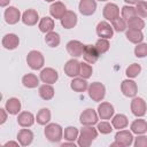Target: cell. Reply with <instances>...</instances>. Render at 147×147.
Here are the masks:
<instances>
[{
  "label": "cell",
  "instance_id": "cell-26",
  "mask_svg": "<svg viewBox=\"0 0 147 147\" xmlns=\"http://www.w3.org/2000/svg\"><path fill=\"white\" fill-rule=\"evenodd\" d=\"M130 129L132 131V133H136L137 136L138 134H144L147 132V122L142 118H138V119H134L131 125H130Z\"/></svg>",
  "mask_w": 147,
  "mask_h": 147
},
{
  "label": "cell",
  "instance_id": "cell-2",
  "mask_svg": "<svg viewBox=\"0 0 147 147\" xmlns=\"http://www.w3.org/2000/svg\"><path fill=\"white\" fill-rule=\"evenodd\" d=\"M45 137L51 142H60L63 138V129L60 124L56 123H48L45 127Z\"/></svg>",
  "mask_w": 147,
  "mask_h": 147
},
{
  "label": "cell",
  "instance_id": "cell-12",
  "mask_svg": "<svg viewBox=\"0 0 147 147\" xmlns=\"http://www.w3.org/2000/svg\"><path fill=\"white\" fill-rule=\"evenodd\" d=\"M84 47H85V45H83V42H80L79 40H70V41L67 42V46H65L67 52L72 57L83 56Z\"/></svg>",
  "mask_w": 147,
  "mask_h": 147
},
{
  "label": "cell",
  "instance_id": "cell-25",
  "mask_svg": "<svg viewBox=\"0 0 147 147\" xmlns=\"http://www.w3.org/2000/svg\"><path fill=\"white\" fill-rule=\"evenodd\" d=\"M126 39L132 44H140L144 40V33L138 29H127L125 32Z\"/></svg>",
  "mask_w": 147,
  "mask_h": 147
},
{
  "label": "cell",
  "instance_id": "cell-20",
  "mask_svg": "<svg viewBox=\"0 0 147 147\" xmlns=\"http://www.w3.org/2000/svg\"><path fill=\"white\" fill-rule=\"evenodd\" d=\"M39 21V14L34 9H26L22 14V22L28 26H33Z\"/></svg>",
  "mask_w": 147,
  "mask_h": 147
},
{
  "label": "cell",
  "instance_id": "cell-5",
  "mask_svg": "<svg viewBox=\"0 0 147 147\" xmlns=\"http://www.w3.org/2000/svg\"><path fill=\"white\" fill-rule=\"evenodd\" d=\"M131 113L137 116V117H142L145 116L146 111H147V105L146 101L142 98L139 96H134L131 101Z\"/></svg>",
  "mask_w": 147,
  "mask_h": 147
},
{
  "label": "cell",
  "instance_id": "cell-9",
  "mask_svg": "<svg viewBox=\"0 0 147 147\" xmlns=\"http://www.w3.org/2000/svg\"><path fill=\"white\" fill-rule=\"evenodd\" d=\"M121 91L126 98H134L138 93L137 83L132 79H125L121 83Z\"/></svg>",
  "mask_w": 147,
  "mask_h": 147
},
{
  "label": "cell",
  "instance_id": "cell-39",
  "mask_svg": "<svg viewBox=\"0 0 147 147\" xmlns=\"http://www.w3.org/2000/svg\"><path fill=\"white\" fill-rule=\"evenodd\" d=\"M92 72H93V68L90 63L87 62H80V72H79V76L84 79H88L91 76H92Z\"/></svg>",
  "mask_w": 147,
  "mask_h": 147
},
{
  "label": "cell",
  "instance_id": "cell-40",
  "mask_svg": "<svg viewBox=\"0 0 147 147\" xmlns=\"http://www.w3.org/2000/svg\"><path fill=\"white\" fill-rule=\"evenodd\" d=\"M140 71H141L140 64H138V63H132V64H130V65L126 68L125 75H126L129 78H136V77H138V75L140 74Z\"/></svg>",
  "mask_w": 147,
  "mask_h": 147
},
{
  "label": "cell",
  "instance_id": "cell-23",
  "mask_svg": "<svg viewBox=\"0 0 147 147\" xmlns=\"http://www.w3.org/2000/svg\"><path fill=\"white\" fill-rule=\"evenodd\" d=\"M17 141L21 146H29L33 141V132L29 129H22L17 133Z\"/></svg>",
  "mask_w": 147,
  "mask_h": 147
},
{
  "label": "cell",
  "instance_id": "cell-1",
  "mask_svg": "<svg viewBox=\"0 0 147 147\" xmlns=\"http://www.w3.org/2000/svg\"><path fill=\"white\" fill-rule=\"evenodd\" d=\"M98 129H94L93 125H83L79 131L77 144L80 147H88L98 137Z\"/></svg>",
  "mask_w": 147,
  "mask_h": 147
},
{
  "label": "cell",
  "instance_id": "cell-11",
  "mask_svg": "<svg viewBox=\"0 0 147 147\" xmlns=\"http://www.w3.org/2000/svg\"><path fill=\"white\" fill-rule=\"evenodd\" d=\"M95 31H96L98 37H100V38L110 39V38H113V36H114V29H113V26H111L107 21H101V22H99L98 25H96Z\"/></svg>",
  "mask_w": 147,
  "mask_h": 147
},
{
  "label": "cell",
  "instance_id": "cell-46",
  "mask_svg": "<svg viewBox=\"0 0 147 147\" xmlns=\"http://www.w3.org/2000/svg\"><path fill=\"white\" fill-rule=\"evenodd\" d=\"M61 146H62V147H64V146H72V147H76L75 141H68V142H63V144H61Z\"/></svg>",
  "mask_w": 147,
  "mask_h": 147
},
{
  "label": "cell",
  "instance_id": "cell-17",
  "mask_svg": "<svg viewBox=\"0 0 147 147\" xmlns=\"http://www.w3.org/2000/svg\"><path fill=\"white\" fill-rule=\"evenodd\" d=\"M1 44H2L3 48H6L8 51H13V49H15V48L18 47V45H20V38L15 33H7V34H5L2 37Z\"/></svg>",
  "mask_w": 147,
  "mask_h": 147
},
{
  "label": "cell",
  "instance_id": "cell-3",
  "mask_svg": "<svg viewBox=\"0 0 147 147\" xmlns=\"http://www.w3.org/2000/svg\"><path fill=\"white\" fill-rule=\"evenodd\" d=\"M87 92H88V96L95 101V102H100L105 99V95H106V87L102 83L100 82H94V83H91L88 85V88H87Z\"/></svg>",
  "mask_w": 147,
  "mask_h": 147
},
{
  "label": "cell",
  "instance_id": "cell-34",
  "mask_svg": "<svg viewBox=\"0 0 147 147\" xmlns=\"http://www.w3.org/2000/svg\"><path fill=\"white\" fill-rule=\"evenodd\" d=\"M78 136H79V131L75 126H68V127L64 129V132H63L64 140H67V141H75V140L78 139Z\"/></svg>",
  "mask_w": 147,
  "mask_h": 147
},
{
  "label": "cell",
  "instance_id": "cell-43",
  "mask_svg": "<svg viewBox=\"0 0 147 147\" xmlns=\"http://www.w3.org/2000/svg\"><path fill=\"white\" fill-rule=\"evenodd\" d=\"M136 10H137V15L140 17H147V1H142L140 0L137 5H136Z\"/></svg>",
  "mask_w": 147,
  "mask_h": 147
},
{
  "label": "cell",
  "instance_id": "cell-35",
  "mask_svg": "<svg viewBox=\"0 0 147 147\" xmlns=\"http://www.w3.org/2000/svg\"><path fill=\"white\" fill-rule=\"evenodd\" d=\"M121 15L122 17L125 20V21H129L130 18L137 16V10H136V7L131 6V5H125L122 7L121 9Z\"/></svg>",
  "mask_w": 147,
  "mask_h": 147
},
{
  "label": "cell",
  "instance_id": "cell-38",
  "mask_svg": "<svg viewBox=\"0 0 147 147\" xmlns=\"http://www.w3.org/2000/svg\"><path fill=\"white\" fill-rule=\"evenodd\" d=\"M111 26H113L114 31L123 32V31L126 30V28H127V23H126V21L121 16V17H117L116 20L111 21Z\"/></svg>",
  "mask_w": 147,
  "mask_h": 147
},
{
  "label": "cell",
  "instance_id": "cell-19",
  "mask_svg": "<svg viewBox=\"0 0 147 147\" xmlns=\"http://www.w3.org/2000/svg\"><path fill=\"white\" fill-rule=\"evenodd\" d=\"M65 11H67V7L61 1H55L49 7V14L55 20H61L65 14Z\"/></svg>",
  "mask_w": 147,
  "mask_h": 147
},
{
  "label": "cell",
  "instance_id": "cell-16",
  "mask_svg": "<svg viewBox=\"0 0 147 147\" xmlns=\"http://www.w3.org/2000/svg\"><path fill=\"white\" fill-rule=\"evenodd\" d=\"M115 114L114 106L109 102H101L98 106V115L101 119H110Z\"/></svg>",
  "mask_w": 147,
  "mask_h": 147
},
{
  "label": "cell",
  "instance_id": "cell-36",
  "mask_svg": "<svg viewBox=\"0 0 147 147\" xmlns=\"http://www.w3.org/2000/svg\"><path fill=\"white\" fill-rule=\"evenodd\" d=\"M127 23V28L129 29H138V30H142L145 28V21L142 18H140V16H134L132 18H130L129 21H126Z\"/></svg>",
  "mask_w": 147,
  "mask_h": 147
},
{
  "label": "cell",
  "instance_id": "cell-29",
  "mask_svg": "<svg viewBox=\"0 0 147 147\" xmlns=\"http://www.w3.org/2000/svg\"><path fill=\"white\" fill-rule=\"evenodd\" d=\"M111 124H113V127L116 129V130H122V129H125L129 124V119L127 117L124 115V114H117V115H114L113 118H111Z\"/></svg>",
  "mask_w": 147,
  "mask_h": 147
},
{
  "label": "cell",
  "instance_id": "cell-14",
  "mask_svg": "<svg viewBox=\"0 0 147 147\" xmlns=\"http://www.w3.org/2000/svg\"><path fill=\"white\" fill-rule=\"evenodd\" d=\"M40 80L45 84H54L59 79V74L53 68H45L40 71Z\"/></svg>",
  "mask_w": 147,
  "mask_h": 147
},
{
  "label": "cell",
  "instance_id": "cell-37",
  "mask_svg": "<svg viewBox=\"0 0 147 147\" xmlns=\"http://www.w3.org/2000/svg\"><path fill=\"white\" fill-rule=\"evenodd\" d=\"M94 46H95V48H96V51L99 52L100 55L107 53L110 48V44H109L108 39H105V38H99Z\"/></svg>",
  "mask_w": 147,
  "mask_h": 147
},
{
  "label": "cell",
  "instance_id": "cell-47",
  "mask_svg": "<svg viewBox=\"0 0 147 147\" xmlns=\"http://www.w3.org/2000/svg\"><path fill=\"white\" fill-rule=\"evenodd\" d=\"M18 145L20 142H15V141H8L5 144V146H16V147H18Z\"/></svg>",
  "mask_w": 147,
  "mask_h": 147
},
{
  "label": "cell",
  "instance_id": "cell-51",
  "mask_svg": "<svg viewBox=\"0 0 147 147\" xmlns=\"http://www.w3.org/2000/svg\"><path fill=\"white\" fill-rule=\"evenodd\" d=\"M98 1H107V0H98Z\"/></svg>",
  "mask_w": 147,
  "mask_h": 147
},
{
  "label": "cell",
  "instance_id": "cell-44",
  "mask_svg": "<svg viewBox=\"0 0 147 147\" xmlns=\"http://www.w3.org/2000/svg\"><path fill=\"white\" fill-rule=\"evenodd\" d=\"M133 144L136 147H147V137L144 134H138Z\"/></svg>",
  "mask_w": 147,
  "mask_h": 147
},
{
  "label": "cell",
  "instance_id": "cell-50",
  "mask_svg": "<svg viewBox=\"0 0 147 147\" xmlns=\"http://www.w3.org/2000/svg\"><path fill=\"white\" fill-rule=\"evenodd\" d=\"M44 1H46V2H54L55 0H44Z\"/></svg>",
  "mask_w": 147,
  "mask_h": 147
},
{
  "label": "cell",
  "instance_id": "cell-30",
  "mask_svg": "<svg viewBox=\"0 0 147 147\" xmlns=\"http://www.w3.org/2000/svg\"><path fill=\"white\" fill-rule=\"evenodd\" d=\"M38 28L40 30V32L42 33H48L51 31H53L54 29V20L48 17V16H44L40 18L39 21V24H38Z\"/></svg>",
  "mask_w": 147,
  "mask_h": 147
},
{
  "label": "cell",
  "instance_id": "cell-42",
  "mask_svg": "<svg viewBox=\"0 0 147 147\" xmlns=\"http://www.w3.org/2000/svg\"><path fill=\"white\" fill-rule=\"evenodd\" d=\"M134 55L136 57H140V59L147 56V44L145 42L137 44V46L134 47Z\"/></svg>",
  "mask_w": 147,
  "mask_h": 147
},
{
  "label": "cell",
  "instance_id": "cell-49",
  "mask_svg": "<svg viewBox=\"0 0 147 147\" xmlns=\"http://www.w3.org/2000/svg\"><path fill=\"white\" fill-rule=\"evenodd\" d=\"M126 3H129V5H137L140 0H124Z\"/></svg>",
  "mask_w": 147,
  "mask_h": 147
},
{
  "label": "cell",
  "instance_id": "cell-24",
  "mask_svg": "<svg viewBox=\"0 0 147 147\" xmlns=\"http://www.w3.org/2000/svg\"><path fill=\"white\" fill-rule=\"evenodd\" d=\"M70 88L72 91H75V92L82 93V92H85L88 88V83L86 82V79H84L82 77H79V78L75 77L70 82Z\"/></svg>",
  "mask_w": 147,
  "mask_h": 147
},
{
  "label": "cell",
  "instance_id": "cell-48",
  "mask_svg": "<svg viewBox=\"0 0 147 147\" xmlns=\"http://www.w3.org/2000/svg\"><path fill=\"white\" fill-rule=\"evenodd\" d=\"M10 0H0V7H6L7 5H9Z\"/></svg>",
  "mask_w": 147,
  "mask_h": 147
},
{
  "label": "cell",
  "instance_id": "cell-21",
  "mask_svg": "<svg viewBox=\"0 0 147 147\" xmlns=\"http://www.w3.org/2000/svg\"><path fill=\"white\" fill-rule=\"evenodd\" d=\"M77 14L72 10H67L65 14L63 15V17L60 20L61 21V25L64 29H72L76 26L77 24Z\"/></svg>",
  "mask_w": 147,
  "mask_h": 147
},
{
  "label": "cell",
  "instance_id": "cell-13",
  "mask_svg": "<svg viewBox=\"0 0 147 147\" xmlns=\"http://www.w3.org/2000/svg\"><path fill=\"white\" fill-rule=\"evenodd\" d=\"M79 13L84 16H91L96 10V1L95 0H80L78 5Z\"/></svg>",
  "mask_w": 147,
  "mask_h": 147
},
{
  "label": "cell",
  "instance_id": "cell-33",
  "mask_svg": "<svg viewBox=\"0 0 147 147\" xmlns=\"http://www.w3.org/2000/svg\"><path fill=\"white\" fill-rule=\"evenodd\" d=\"M60 41H61V38H60V34L57 32H54V31H51L48 33H46V37H45V42L52 47V48H55L60 45Z\"/></svg>",
  "mask_w": 147,
  "mask_h": 147
},
{
  "label": "cell",
  "instance_id": "cell-28",
  "mask_svg": "<svg viewBox=\"0 0 147 147\" xmlns=\"http://www.w3.org/2000/svg\"><path fill=\"white\" fill-rule=\"evenodd\" d=\"M39 96L45 100V101H48V100H52L54 94H55V91H54V87L52 86V84H42L40 87H39Z\"/></svg>",
  "mask_w": 147,
  "mask_h": 147
},
{
  "label": "cell",
  "instance_id": "cell-8",
  "mask_svg": "<svg viewBox=\"0 0 147 147\" xmlns=\"http://www.w3.org/2000/svg\"><path fill=\"white\" fill-rule=\"evenodd\" d=\"M115 141H117L121 147H126V146H131L133 144V136H132V131L129 130H118L115 134Z\"/></svg>",
  "mask_w": 147,
  "mask_h": 147
},
{
  "label": "cell",
  "instance_id": "cell-41",
  "mask_svg": "<svg viewBox=\"0 0 147 147\" xmlns=\"http://www.w3.org/2000/svg\"><path fill=\"white\" fill-rule=\"evenodd\" d=\"M98 131L102 134H109L114 129H113V124H110L109 122L107 121H103V122H100L98 123Z\"/></svg>",
  "mask_w": 147,
  "mask_h": 147
},
{
  "label": "cell",
  "instance_id": "cell-27",
  "mask_svg": "<svg viewBox=\"0 0 147 147\" xmlns=\"http://www.w3.org/2000/svg\"><path fill=\"white\" fill-rule=\"evenodd\" d=\"M6 110L10 115H17L21 110V101L17 98H9L5 105Z\"/></svg>",
  "mask_w": 147,
  "mask_h": 147
},
{
  "label": "cell",
  "instance_id": "cell-18",
  "mask_svg": "<svg viewBox=\"0 0 147 147\" xmlns=\"http://www.w3.org/2000/svg\"><path fill=\"white\" fill-rule=\"evenodd\" d=\"M100 54L99 52L96 51L95 46L93 45H85L84 47V52H83V57L85 60V62L90 63V64H93L98 61Z\"/></svg>",
  "mask_w": 147,
  "mask_h": 147
},
{
  "label": "cell",
  "instance_id": "cell-7",
  "mask_svg": "<svg viewBox=\"0 0 147 147\" xmlns=\"http://www.w3.org/2000/svg\"><path fill=\"white\" fill-rule=\"evenodd\" d=\"M63 71L68 77L75 78L77 76H79L80 72V62L77 59H70L65 62L64 67H63Z\"/></svg>",
  "mask_w": 147,
  "mask_h": 147
},
{
  "label": "cell",
  "instance_id": "cell-31",
  "mask_svg": "<svg viewBox=\"0 0 147 147\" xmlns=\"http://www.w3.org/2000/svg\"><path fill=\"white\" fill-rule=\"evenodd\" d=\"M39 79L34 74H26L22 77V84L26 88H34L39 85Z\"/></svg>",
  "mask_w": 147,
  "mask_h": 147
},
{
  "label": "cell",
  "instance_id": "cell-22",
  "mask_svg": "<svg viewBox=\"0 0 147 147\" xmlns=\"http://www.w3.org/2000/svg\"><path fill=\"white\" fill-rule=\"evenodd\" d=\"M34 121H36V118H34L33 114L30 113V111H22L17 116V123L22 127H30V126H32L34 124Z\"/></svg>",
  "mask_w": 147,
  "mask_h": 147
},
{
  "label": "cell",
  "instance_id": "cell-10",
  "mask_svg": "<svg viewBox=\"0 0 147 147\" xmlns=\"http://www.w3.org/2000/svg\"><path fill=\"white\" fill-rule=\"evenodd\" d=\"M3 17H5V21L7 24L9 25H14L16 23L20 22V20H22V16H21V11L14 7V6H9L5 13H3Z\"/></svg>",
  "mask_w": 147,
  "mask_h": 147
},
{
  "label": "cell",
  "instance_id": "cell-15",
  "mask_svg": "<svg viewBox=\"0 0 147 147\" xmlns=\"http://www.w3.org/2000/svg\"><path fill=\"white\" fill-rule=\"evenodd\" d=\"M102 15H103V17L107 21H110L111 22V21L116 20L117 17H119V8H118V6L116 3L109 2V3H107L103 7Z\"/></svg>",
  "mask_w": 147,
  "mask_h": 147
},
{
  "label": "cell",
  "instance_id": "cell-45",
  "mask_svg": "<svg viewBox=\"0 0 147 147\" xmlns=\"http://www.w3.org/2000/svg\"><path fill=\"white\" fill-rule=\"evenodd\" d=\"M0 113H1V121H0V124H3L6 121H7V110H6V108L3 109V108H1L0 109Z\"/></svg>",
  "mask_w": 147,
  "mask_h": 147
},
{
  "label": "cell",
  "instance_id": "cell-32",
  "mask_svg": "<svg viewBox=\"0 0 147 147\" xmlns=\"http://www.w3.org/2000/svg\"><path fill=\"white\" fill-rule=\"evenodd\" d=\"M36 121L39 125H47L51 121V110L48 108H41L37 113Z\"/></svg>",
  "mask_w": 147,
  "mask_h": 147
},
{
  "label": "cell",
  "instance_id": "cell-4",
  "mask_svg": "<svg viewBox=\"0 0 147 147\" xmlns=\"http://www.w3.org/2000/svg\"><path fill=\"white\" fill-rule=\"evenodd\" d=\"M26 63L32 70H39L44 67L45 59L41 52L39 51H30L26 55Z\"/></svg>",
  "mask_w": 147,
  "mask_h": 147
},
{
  "label": "cell",
  "instance_id": "cell-6",
  "mask_svg": "<svg viewBox=\"0 0 147 147\" xmlns=\"http://www.w3.org/2000/svg\"><path fill=\"white\" fill-rule=\"evenodd\" d=\"M99 115L98 111H95L92 108H87L83 110V113L79 116V122L82 125H94L98 123Z\"/></svg>",
  "mask_w": 147,
  "mask_h": 147
}]
</instances>
